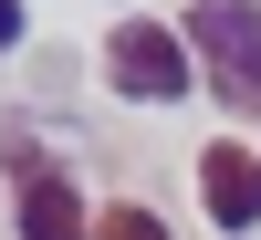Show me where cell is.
Returning a JSON list of instances; mask_svg holds the SVG:
<instances>
[{
	"instance_id": "cell-1",
	"label": "cell",
	"mask_w": 261,
	"mask_h": 240,
	"mask_svg": "<svg viewBox=\"0 0 261 240\" xmlns=\"http://www.w3.org/2000/svg\"><path fill=\"white\" fill-rule=\"evenodd\" d=\"M178 42L209 63V94L261 125V11L251 0H188V32Z\"/></svg>"
},
{
	"instance_id": "cell-2",
	"label": "cell",
	"mask_w": 261,
	"mask_h": 240,
	"mask_svg": "<svg viewBox=\"0 0 261 240\" xmlns=\"http://www.w3.org/2000/svg\"><path fill=\"white\" fill-rule=\"evenodd\" d=\"M0 167H11V209H21V240H94V209L84 188L42 157L21 125H0Z\"/></svg>"
},
{
	"instance_id": "cell-3",
	"label": "cell",
	"mask_w": 261,
	"mask_h": 240,
	"mask_svg": "<svg viewBox=\"0 0 261 240\" xmlns=\"http://www.w3.org/2000/svg\"><path fill=\"white\" fill-rule=\"evenodd\" d=\"M105 73H115V94H136V104H178L188 94V42L136 11V21L105 32Z\"/></svg>"
},
{
	"instance_id": "cell-4",
	"label": "cell",
	"mask_w": 261,
	"mask_h": 240,
	"mask_svg": "<svg viewBox=\"0 0 261 240\" xmlns=\"http://www.w3.org/2000/svg\"><path fill=\"white\" fill-rule=\"evenodd\" d=\"M199 209H209V220H220V230H261V157H251V146H199Z\"/></svg>"
},
{
	"instance_id": "cell-5",
	"label": "cell",
	"mask_w": 261,
	"mask_h": 240,
	"mask_svg": "<svg viewBox=\"0 0 261 240\" xmlns=\"http://www.w3.org/2000/svg\"><path fill=\"white\" fill-rule=\"evenodd\" d=\"M94 240H167L157 209H94Z\"/></svg>"
},
{
	"instance_id": "cell-6",
	"label": "cell",
	"mask_w": 261,
	"mask_h": 240,
	"mask_svg": "<svg viewBox=\"0 0 261 240\" xmlns=\"http://www.w3.org/2000/svg\"><path fill=\"white\" fill-rule=\"evenodd\" d=\"M11 42H21V0H0V52H11Z\"/></svg>"
}]
</instances>
